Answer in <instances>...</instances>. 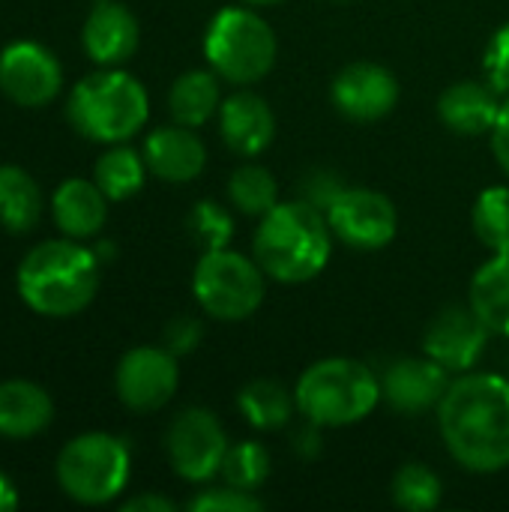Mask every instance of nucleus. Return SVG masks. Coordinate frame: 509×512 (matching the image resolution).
<instances>
[{
    "mask_svg": "<svg viewBox=\"0 0 509 512\" xmlns=\"http://www.w3.org/2000/svg\"><path fill=\"white\" fill-rule=\"evenodd\" d=\"M438 429L450 456L471 474L509 468V381L462 372L438 405Z\"/></svg>",
    "mask_w": 509,
    "mask_h": 512,
    "instance_id": "f257e3e1",
    "label": "nucleus"
},
{
    "mask_svg": "<svg viewBox=\"0 0 509 512\" xmlns=\"http://www.w3.org/2000/svg\"><path fill=\"white\" fill-rule=\"evenodd\" d=\"M333 231L324 216L309 201H279L270 213L261 216L252 252L267 279L282 285H303L324 273L333 252Z\"/></svg>",
    "mask_w": 509,
    "mask_h": 512,
    "instance_id": "f03ea898",
    "label": "nucleus"
},
{
    "mask_svg": "<svg viewBox=\"0 0 509 512\" xmlns=\"http://www.w3.org/2000/svg\"><path fill=\"white\" fill-rule=\"evenodd\" d=\"M21 300L45 318H69L90 306L99 288V258L75 240H45L18 267Z\"/></svg>",
    "mask_w": 509,
    "mask_h": 512,
    "instance_id": "7ed1b4c3",
    "label": "nucleus"
},
{
    "mask_svg": "<svg viewBox=\"0 0 509 512\" xmlns=\"http://www.w3.org/2000/svg\"><path fill=\"white\" fill-rule=\"evenodd\" d=\"M66 117L87 141L120 144L144 129L150 117V99L135 75L105 66L72 87L66 99Z\"/></svg>",
    "mask_w": 509,
    "mask_h": 512,
    "instance_id": "20e7f679",
    "label": "nucleus"
},
{
    "mask_svg": "<svg viewBox=\"0 0 509 512\" xmlns=\"http://www.w3.org/2000/svg\"><path fill=\"white\" fill-rule=\"evenodd\" d=\"M297 411L315 429H342L366 420L381 396L378 375L351 357H327L312 363L294 387Z\"/></svg>",
    "mask_w": 509,
    "mask_h": 512,
    "instance_id": "39448f33",
    "label": "nucleus"
},
{
    "mask_svg": "<svg viewBox=\"0 0 509 512\" xmlns=\"http://www.w3.org/2000/svg\"><path fill=\"white\" fill-rule=\"evenodd\" d=\"M276 33L255 9L225 6L204 33V57L210 69L237 87L258 84L276 63Z\"/></svg>",
    "mask_w": 509,
    "mask_h": 512,
    "instance_id": "423d86ee",
    "label": "nucleus"
},
{
    "mask_svg": "<svg viewBox=\"0 0 509 512\" xmlns=\"http://www.w3.org/2000/svg\"><path fill=\"white\" fill-rule=\"evenodd\" d=\"M57 483L75 504H108L129 483V447L108 432L78 435L57 456Z\"/></svg>",
    "mask_w": 509,
    "mask_h": 512,
    "instance_id": "0eeeda50",
    "label": "nucleus"
},
{
    "mask_svg": "<svg viewBox=\"0 0 509 512\" xmlns=\"http://www.w3.org/2000/svg\"><path fill=\"white\" fill-rule=\"evenodd\" d=\"M264 270L258 261L225 249H207L192 273L198 306L216 321H246L264 303Z\"/></svg>",
    "mask_w": 509,
    "mask_h": 512,
    "instance_id": "6e6552de",
    "label": "nucleus"
},
{
    "mask_svg": "<svg viewBox=\"0 0 509 512\" xmlns=\"http://www.w3.org/2000/svg\"><path fill=\"white\" fill-rule=\"evenodd\" d=\"M165 450L177 477L189 483H207L222 471L228 438L222 423L210 411L189 408L171 423L165 435Z\"/></svg>",
    "mask_w": 509,
    "mask_h": 512,
    "instance_id": "1a4fd4ad",
    "label": "nucleus"
},
{
    "mask_svg": "<svg viewBox=\"0 0 509 512\" xmlns=\"http://www.w3.org/2000/svg\"><path fill=\"white\" fill-rule=\"evenodd\" d=\"M324 216L333 237L360 252L384 249L399 228V213L393 201L375 189H342L339 198L324 210Z\"/></svg>",
    "mask_w": 509,
    "mask_h": 512,
    "instance_id": "9d476101",
    "label": "nucleus"
},
{
    "mask_svg": "<svg viewBox=\"0 0 509 512\" xmlns=\"http://www.w3.org/2000/svg\"><path fill=\"white\" fill-rule=\"evenodd\" d=\"M177 384H180L177 354H171L168 348H150V345L126 351L114 375L120 402L129 411H141V414L165 408L174 399Z\"/></svg>",
    "mask_w": 509,
    "mask_h": 512,
    "instance_id": "9b49d317",
    "label": "nucleus"
},
{
    "mask_svg": "<svg viewBox=\"0 0 509 512\" xmlns=\"http://www.w3.org/2000/svg\"><path fill=\"white\" fill-rule=\"evenodd\" d=\"M63 87L60 60L39 42H12L0 51V90L21 108H42Z\"/></svg>",
    "mask_w": 509,
    "mask_h": 512,
    "instance_id": "f8f14e48",
    "label": "nucleus"
},
{
    "mask_svg": "<svg viewBox=\"0 0 509 512\" xmlns=\"http://www.w3.org/2000/svg\"><path fill=\"white\" fill-rule=\"evenodd\" d=\"M330 99L339 114L357 123L384 120L399 102V81L396 75L372 60L348 63L336 72L330 84Z\"/></svg>",
    "mask_w": 509,
    "mask_h": 512,
    "instance_id": "ddd939ff",
    "label": "nucleus"
},
{
    "mask_svg": "<svg viewBox=\"0 0 509 512\" xmlns=\"http://www.w3.org/2000/svg\"><path fill=\"white\" fill-rule=\"evenodd\" d=\"M489 327L480 321V315L468 306H450L444 309L423 336V354L441 363L450 372H468L477 366V360L486 351Z\"/></svg>",
    "mask_w": 509,
    "mask_h": 512,
    "instance_id": "4468645a",
    "label": "nucleus"
},
{
    "mask_svg": "<svg viewBox=\"0 0 509 512\" xmlns=\"http://www.w3.org/2000/svg\"><path fill=\"white\" fill-rule=\"evenodd\" d=\"M447 387H450V369H444L432 357L399 360L381 378V396L399 414H426L438 408Z\"/></svg>",
    "mask_w": 509,
    "mask_h": 512,
    "instance_id": "2eb2a0df",
    "label": "nucleus"
},
{
    "mask_svg": "<svg viewBox=\"0 0 509 512\" xmlns=\"http://www.w3.org/2000/svg\"><path fill=\"white\" fill-rule=\"evenodd\" d=\"M219 132L231 153L255 159L273 144V135H276L273 108L267 105L264 96L252 90L234 93L219 108Z\"/></svg>",
    "mask_w": 509,
    "mask_h": 512,
    "instance_id": "dca6fc26",
    "label": "nucleus"
},
{
    "mask_svg": "<svg viewBox=\"0 0 509 512\" xmlns=\"http://www.w3.org/2000/svg\"><path fill=\"white\" fill-rule=\"evenodd\" d=\"M81 39H84V51L90 54L93 63L120 66L138 51L141 27H138V18L123 3L99 0L84 21Z\"/></svg>",
    "mask_w": 509,
    "mask_h": 512,
    "instance_id": "f3484780",
    "label": "nucleus"
},
{
    "mask_svg": "<svg viewBox=\"0 0 509 512\" xmlns=\"http://www.w3.org/2000/svg\"><path fill=\"white\" fill-rule=\"evenodd\" d=\"M147 171L165 183H189L207 165V147L189 126H162L153 129L144 141Z\"/></svg>",
    "mask_w": 509,
    "mask_h": 512,
    "instance_id": "a211bd4d",
    "label": "nucleus"
},
{
    "mask_svg": "<svg viewBox=\"0 0 509 512\" xmlns=\"http://www.w3.org/2000/svg\"><path fill=\"white\" fill-rule=\"evenodd\" d=\"M501 93L489 81H456L438 99L441 123L465 138L492 135L501 117Z\"/></svg>",
    "mask_w": 509,
    "mask_h": 512,
    "instance_id": "6ab92c4d",
    "label": "nucleus"
},
{
    "mask_svg": "<svg viewBox=\"0 0 509 512\" xmlns=\"http://www.w3.org/2000/svg\"><path fill=\"white\" fill-rule=\"evenodd\" d=\"M51 216H54V225L66 237L84 240V237H93L102 231V225L108 219V198L96 186V180L90 183L84 177H72L54 189Z\"/></svg>",
    "mask_w": 509,
    "mask_h": 512,
    "instance_id": "aec40b11",
    "label": "nucleus"
},
{
    "mask_svg": "<svg viewBox=\"0 0 509 512\" xmlns=\"http://www.w3.org/2000/svg\"><path fill=\"white\" fill-rule=\"evenodd\" d=\"M54 420L51 396L33 381L0 384V438L24 441L45 432Z\"/></svg>",
    "mask_w": 509,
    "mask_h": 512,
    "instance_id": "412c9836",
    "label": "nucleus"
},
{
    "mask_svg": "<svg viewBox=\"0 0 509 512\" xmlns=\"http://www.w3.org/2000/svg\"><path fill=\"white\" fill-rule=\"evenodd\" d=\"M219 108H222V93H219V75L213 69H189L171 84L168 111L174 123L198 129L210 117H216Z\"/></svg>",
    "mask_w": 509,
    "mask_h": 512,
    "instance_id": "4be33fe9",
    "label": "nucleus"
},
{
    "mask_svg": "<svg viewBox=\"0 0 509 512\" xmlns=\"http://www.w3.org/2000/svg\"><path fill=\"white\" fill-rule=\"evenodd\" d=\"M471 309L495 336H509V252L492 258L471 279Z\"/></svg>",
    "mask_w": 509,
    "mask_h": 512,
    "instance_id": "5701e85b",
    "label": "nucleus"
},
{
    "mask_svg": "<svg viewBox=\"0 0 509 512\" xmlns=\"http://www.w3.org/2000/svg\"><path fill=\"white\" fill-rule=\"evenodd\" d=\"M42 216V189L18 165H0V225L9 234H27Z\"/></svg>",
    "mask_w": 509,
    "mask_h": 512,
    "instance_id": "b1692460",
    "label": "nucleus"
},
{
    "mask_svg": "<svg viewBox=\"0 0 509 512\" xmlns=\"http://www.w3.org/2000/svg\"><path fill=\"white\" fill-rule=\"evenodd\" d=\"M237 408L243 411V417L261 429V432H276L282 426L291 423V414L297 411V399L288 387H282L279 381H252L240 390L237 396Z\"/></svg>",
    "mask_w": 509,
    "mask_h": 512,
    "instance_id": "393cba45",
    "label": "nucleus"
},
{
    "mask_svg": "<svg viewBox=\"0 0 509 512\" xmlns=\"http://www.w3.org/2000/svg\"><path fill=\"white\" fill-rule=\"evenodd\" d=\"M147 174L144 153H135L132 147H111L96 159L93 180L105 192L108 201H126L135 192H141Z\"/></svg>",
    "mask_w": 509,
    "mask_h": 512,
    "instance_id": "a878e982",
    "label": "nucleus"
},
{
    "mask_svg": "<svg viewBox=\"0 0 509 512\" xmlns=\"http://www.w3.org/2000/svg\"><path fill=\"white\" fill-rule=\"evenodd\" d=\"M228 198L231 204L246 216H264L279 204V186L276 177L264 165H240L228 180Z\"/></svg>",
    "mask_w": 509,
    "mask_h": 512,
    "instance_id": "bb28decb",
    "label": "nucleus"
},
{
    "mask_svg": "<svg viewBox=\"0 0 509 512\" xmlns=\"http://www.w3.org/2000/svg\"><path fill=\"white\" fill-rule=\"evenodd\" d=\"M474 234L477 240L492 252H509V189L507 186H489L480 192L474 213Z\"/></svg>",
    "mask_w": 509,
    "mask_h": 512,
    "instance_id": "cd10ccee",
    "label": "nucleus"
},
{
    "mask_svg": "<svg viewBox=\"0 0 509 512\" xmlns=\"http://www.w3.org/2000/svg\"><path fill=\"white\" fill-rule=\"evenodd\" d=\"M393 501L408 512L435 510L441 504V477L420 462H408L393 477Z\"/></svg>",
    "mask_w": 509,
    "mask_h": 512,
    "instance_id": "c85d7f7f",
    "label": "nucleus"
},
{
    "mask_svg": "<svg viewBox=\"0 0 509 512\" xmlns=\"http://www.w3.org/2000/svg\"><path fill=\"white\" fill-rule=\"evenodd\" d=\"M222 480L243 492H258L270 477V453L258 441H243L228 447L222 462Z\"/></svg>",
    "mask_w": 509,
    "mask_h": 512,
    "instance_id": "c756f323",
    "label": "nucleus"
},
{
    "mask_svg": "<svg viewBox=\"0 0 509 512\" xmlns=\"http://www.w3.org/2000/svg\"><path fill=\"white\" fill-rule=\"evenodd\" d=\"M192 237L207 249H225L234 237V219L228 216L225 207H219L216 201H198L192 210H189V219H186Z\"/></svg>",
    "mask_w": 509,
    "mask_h": 512,
    "instance_id": "7c9ffc66",
    "label": "nucleus"
},
{
    "mask_svg": "<svg viewBox=\"0 0 509 512\" xmlns=\"http://www.w3.org/2000/svg\"><path fill=\"white\" fill-rule=\"evenodd\" d=\"M261 507L264 501L255 492H243L228 483L222 489H204L189 501L192 512H258Z\"/></svg>",
    "mask_w": 509,
    "mask_h": 512,
    "instance_id": "2f4dec72",
    "label": "nucleus"
},
{
    "mask_svg": "<svg viewBox=\"0 0 509 512\" xmlns=\"http://www.w3.org/2000/svg\"><path fill=\"white\" fill-rule=\"evenodd\" d=\"M483 72H486V81L501 96H509V21L501 24L495 36L489 39L486 54H483Z\"/></svg>",
    "mask_w": 509,
    "mask_h": 512,
    "instance_id": "473e14b6",
    "label": "nucleus"
},
{
    "mask_svg": "<svg viewBox=\"0 0 509 512\" xmlns=\"http://www.w3.org/2000/svg\"><path fill=\"white\" fill-rule=\"evenodd\" d=\"M342 189L345 186L339 183V177L333 171H309L303 180V201L315 204L318 210H327L339 198Z\"/></svg>",
    "mask_w": 509,
    "mask_h": 512,
    "instance_id": "72a5a7b5",
    "label": "nucleus"
},
{
    "mask_svg": "<svg viewBox=\"0 0 509 512\" xmlns=\"http://www.w3.org/2000/svg\"><path fill=\"white\" fill-rule=\"evenodd\" d=\"M201 324L195 321V318H174L168 327H165V348L171 351V354H189V351H195L198 348V342H201Z\"/></svg>",
    "mask_w": 509,
    "mask_h": 512,
    "instance_id": "f704fd0d",
    "label": "nucleus"
},
{
    "mask_svg": "<svg viewBox=\"0 0 509 512\" xmlns=\"http://www.w3.org/2000/svg\"><path fill=\"white\" fill-rule=\"evenodd\" d=\"M492 153L498 159V165L504 168V174L509 177V96L507 102L501 105V117L492 129Z\"/></svg>",
    "mask_w": 509,
    "mask_h": 512,
    "instance_id": "c9c22d12",
    "label": "nucleus"
},
{
    "mask_svg": "<svg viewBox=\"0 0 509 512\" xmlns=\"http://www.w3.org/2000/svg\"><path fill=\"white\" fill-rule=\"evenodd\" d=\"M123 512H174V501L162 495H138L123 504Z\"/></svg>",
    "mask_w": 509,
    "mask_h": 512,
    "instance_id": "e433bc0d",
    "label": "nucleus"
},
{
    "mask_svg": "<svg viewBox=\"0 0 509 512\" xmlns=\"http://www.w3.org/2000/svg\"><path fill=\"white\" fill-rule=\"evenodd\" d=\"M18 507V492L12 486V480L0 471V512L15 510Z\"/></svg>",
    "mask_w": 509,
    "mask_h": 512,
    "instance_id": "4c0bfd02",
    "label": "nucleus"
},
{
    "mask_svg": "<svg viewBox=\"0 0 509 512\" xmlns=\"http://www.w3.org/2000/svg\"><path fill=\"white\" fill-rule=\"evenodd\" d=\"M249 6H270V3H282V0H243Z\"/></svg>",
    "mask_w": 509,
    "mask_h": 512,
    "instance_id": "58836bf2",
    "label": "nucleus"
},
{
    "mask_svg": "<svg viewBox=\"0 0 509 512\" xmlns=\"http://www.w3.org/2000/svg\"><path fill=\"white\" fill-rule=\"evenodd\" d=\"M333 3H351V0H333Z\"/></svg>",
    "mask_w": 509,
    "mask_h": 512,
    "instance_id": "ea45409f",
    "label": "nucleus"
},
{
    "mask_svg": "<svg viewBox=\"0 0 509 512\" xmlns=\"http://www.w3.org/2000/svg\"><path fill=\"white\" fill-rule=\"evenodd\" d=\"M96 3H99V0H96Z\"/></svg>",
    "mask_w": 509,
    "mask_h": 512,
    "instance_id": "a19ab883",
    "label": "nucleus"
}]
</instances>
